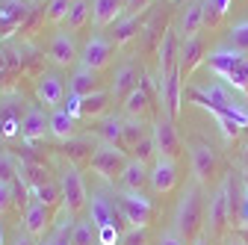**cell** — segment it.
Wrapping results in <instances>:
<instances>
[{
  "instance_id": "1",
  "label": "cell",
  "mask_w": 248,
  "mask_h": 245,
  "mask_svg": "<svg viewBox=\"0 0 248 245\" xmlns=\"http://www.w3.org/2000/svg\"><path fill=\"white\" fill-rule=\"evenodd\" d=\"M204 65L216 74V80H222L225 86H231L236 95H248V56L233 50V47H216L213 53L204 56Z\"/></svg>"
},
{
  "instance_id": "2",
  "label": "cell",
  "mask_w": 248,
  "mask_h": 245,
  "mask_svg": "<svg viewBox=\"0 0 248 245\" xmlns=\"http://www.w3.org/2000/svg\"><path fill=\"white\" fill-rule=\"evenodd\" d=\"M201 219H204V198H201V183H189L183 189L180 201H177V210H174V222H171V230H177L186 242L195 239L198 230H201Z\"/></svg>"
},
{
  "instance_id": "3",
  "label": "cell",
  "mask_w": 248,
  "mask_h": 245,
  "mask_svg": "<svg viewBox=\"0 0 248 245\" xmlns=\"http://www.w3.org/2000/svg\"><path fill=\"white\" fill-rule=\"evenodd\" d=\"M236 192H233V180L225 177L222 186L213 192L210 204H207V228H210V236H219L225 230V225H233L236 219Z\"/></svg>"
},
{
  "instance_id": "4",
  "label": "cell",
  "mask_w": 248,
  "mask_h": 245,
  "mask_svg": "<svg viewBox=\"0 0 248 245\" xmlns=\"http://www.w3.org/2000/svg\"><path fill=\"white\" fill-rule=\"evenodd\" d=\"M115 210H118V219L130 222V228H148V222L154 216V201L145 192L118 189L115 192Z\"/></svg>"
},
{
  "instance_id": "5",
  "label": "cell",
  "mask_w": 248,
  "mask_h": 245,
  "mask_svg": "<svg viewBox=\"0 0 248 245\" xmlns=\"http://www.w3.org/2000/svg\"><path fill=\"white\" fill-rule=\"evenodd\" d=\"M124 166H127V151L118 145H109V142H101L89 157V168L104 180H115L124 171Z\"/></svg>"
},
{
  "instance_id": "6",
  "label": "cell",
  "mask_w": 248,
  "mask_h": 245,
  "mask_svg": "<svg viewBox=\"0 0 248 245\" xmlns=\"http://www.w3.org/2000/svg\"><path fill=\"white\" fill-rule=\"evenodd\" d=\"M59 195H62V207L71 210V213H77L89 204V189L83 183V174L71 163L59 171Z\"/></svg>"
},
{
  "instance_id": "7",
  "label": "cell",
  "mask_w": 248,
  "mask_h": 245,
  "mask_svg": "<svg viewBox=\"0 0 248 245\" xmlns=\"http://www.w3.org/2000/svg\"><path fill=\"white\" fill-rule=\"evenodd\" d=\"M47 56H50V62L56 68H74L80 62V47H77L74 33H68L65 27L56 30L50 36V42H47Z\"/></svg>"
},
{
  "instance_id": "8",
  "label": "cell",
  "mask_w": 248,
  "mask_h": 245,
  "mask_svg": "<svg viewBox=\"0 0 248 245\" xmlns=\"http://www.w3.org/2000/svg\"><path fill=\"white\" fill-rule=\"evenodd\" d=\"M112 53H115V42L109 36H101V33H92L83 47H80V62L95 68V71H104L109 62H112Z\"/></svg>"
},
{
  "instance_id": "9",
  "label": "cell",
  "mask_w": 248,
  "mask_h": 245,
  "mask_svg": "<svg viewBox=\"0 0 248 245\" xmlns=\"http://www.w3.org/2000/svg\"><path fill=\"white\" fill-rule=\"evenodd\" d=\"M177 160L174 157H157L148 168V186L154 189V195H169L177 186Z\"/></svg>"
},
{
  "instance_id": "10",
  "label": "cell",
  "mask_w": 248,
  "mask_h": 245,
  "mask_svg": "<svg viewBox=\"0 0 248 245\" xmlns=\"http://www.w3.org/2000/svg\"><path fill=\"white\" fill-rule=\"evenodd\" d=\"M151 139L154 145H157V157H174L180 154V136L174 130V118H169L166 112L154 121V127H151Z\"/></svg>"
},
{
  "instance_id": "11",
  "label": "cell",
  "mask_w": 248,
  "mask_h": 245,
  "mask_svg": "<svg viewBox=\"0 0 248 245\" xmlns=\"http://www.w3.org/2000/svg\"><path fill=\"white\" fill-rule=\"evenodd\" d=\"M36 98L39 104H45V109H56L65 104V80L56 71H42L36 77Z\"/></svg>"
},
{
  "instance_id": "12",
  "label": "cell",
  "mask_w": 248,
  "mask_h": 245,
  "mask_svg": "<svg viewBox=\"0 0 248 245\" xmlns=\"http://www.w3.org/2000/svg\"><path fill=\"white\" fill-rule=\"evenodd\" d=\"M18 133L27 142L42 139L45 133H50V112H45V107H39V104H30L18 121Z\"/></svg>"
},
{
  "instance_id": "13",
  "label": "cell",
  "mask_w": 248,
  "mask_h": 245,
  "mask_svg": "<svg viewBox=\"0 0 248 245\" xmlns=\"http://www.w3.org/2000/svg\"><path fill=\"white\" fill-rule=\"evenodd\" d=\"M189 163H192V180L204 183L216 174V151L207 142H189Z\"/></svg>"
},
{
  "instance_id": "14",
  "label": "cell",
  "mask_w": 248,
  "mask_h": 245,
  "mask_svg": "<svg viewBox=\"0 0 248 245\" xmlns=\"http://www.w3.org/2000/svg\"><path fill=\"white\" fill-rule=\"evenodd\" d=\"M92 92H101V71L77 62L71 68V77H68V95L86 98V95H92Z\"/></svg>"
},
{
  "instance_id": "15",
  "label": "cell",
  "mask_w": 248,
  "mask_h": 245,
  "mask_svg": "<svg viewBox=\"0 0 248 245\" xmlns=\"http://www.w3.org/2000/svg\"><path fill=\"white\" fill-rule=\"evenodd\" d=\"M142 86V68L136 65V62H124V65H118L115 68V77H112V86H109V95L112 98H127L133 89H139Z\"/></svg>"
},
{
  "instance_id": "16",
  "label": "cell",
  "mask_w": 248,
  "mask_h": 245,
  "mask_svg": "<svg viewBox=\"0 0 248 245\" xmlns=\"http://www.w3.org/2000/svg\"><path fill=\"white\" fill-rule=\"evenodd\" d=\"M204 27V3H186L177 15V24H174V33L180 42L198 36V30Z\"/></svg>"
},
{
  "instance_id": "17",
  "label": "cell",
  "mask_w": 248,
  "mask_h": 245,
  "mask_svg": "<svg viewBox=\"0 0 248 245\" xmlns=\"http://www.w3.org/2000/svg\"><path fill=\"white\" fill-rule=\"evenodd\" d=\"M124 12H127V0H92V24L98 30L112 27Z\"/></svg>"
},
{
  "instance_id": "18",
  "label": "cell",
  "mask_w": 248,
  "mask_h": 245,
  "mask_svg": "<svg viewBox=\"0 0 248 245\" xmlns=\"http://www.w3.org/2000/svg\"><path fill=\"white\" fill-rule=\"evenodd\" d=\"M89 222L95 225V228H107V225H115V216H118V210L115 204L104 195V192H92L89 195Z\"/></svg>"
},
{
  "instance_id": "19",
  "label": "cell",
  "mask_w": 248,
  "mask_h": 245,
  "mask_svg": "<svg viewBox=\"0 0 248 245\" xmlns=\"http://www.w3.org/2000/svg\"><path fill=\"white\" fill-rule=\"evenodd\" d=\"M47 228H50V207L42 201H30L24 210V230L36 239V236H45Z\"/></svg>"
},
{
  "instance_id": "20",
  "label": "cell",
  "mask_w": 248,
  "mask_h": 245,
  "mask_svg": "<svg viewBox=\"0 0 248 245\" xmlns=\"http://www.w3.org/2000/svg\"><path fill=\"white\" fill-rule=\"evenodd\" d=\"M177 33L174 30H166L163 39H160V47H157V65H160V77L157 80H166L174 68H177Z\"/></svg>"
},
{
  "instance_id": "21",
  "label": "cell",
  "mask_w": 248,
  "mask_h": 245,
  "mask_svg": "<svg viewBox=\"0 0 248 245\" xmlns=\"http://www.w3.org/2000/svg\"><path fill=\"white\" fill-rule=\"evenodd\" d=\"M148 163L142 160H127V166H124V171L118 174V189H133V192H142L145 183H148Z\"/></svg>"
},
{
  "instance_id": "22",
  "label": "cell",
  "mask_w": 248,
  "mask_h": 245,
  "mask_svg": "<svg viewBox=\"0 0 248 245\" xmlns=\"http://www.w3.org/2000/svg\"><path fill=\"white\" fill-rule=\"evenodd\" d=\"M121 104H124V115L127 118H145L148 109H151V89H148V83L142 80V86L133 89Z\"/></svg>"
},
{
  "instance_id": "23",
  "label": "cell",
  "mask_w": 248,
  "mask_h": 245,
  "mask_svg": "<svg viewBox=\"0 0 248 245\" xmlns=\"http://www.w3.org/2000/svg\"><path fill=\"white\" fill-rule=\"evenodd\" d=\"M201 53H204V45H201L198 36L180 42V50H177V68H180V74H183V71L189 74V71L201 62Z\"/></svg>"
},
{
  "instance_id": "24",
  "label": "cell",
  "mask_w": 248,
  "mask_h": 245,
  "mask_svg": "<svg viewBox=\"0 0 248 245\" xmlns=\"http://www.w3.org/2000/svg\"><path fill=\"white\" fill-rule=\"evenodd\" d=\"M98 136H101V142H109V145H118V148H124V118H118V115H107V118H101L98 121ZM127 151V148H124Z\"/></svg>"
},
{
  "instance_id": "25",
  "label": "cell",
  "mask_w": 248,
  "mask_h": 245,
  "mask_svg": "<svg viewBox=\"0 0 248 245\" xmlns=\"http://www.w3.org/2000/svg\"><path fill=\"white\" fill-rule=\"evenodd\" d=\"M139 18L142 15H130V12H124L115 24H112V33H109V39L115 42V47H121V45H127L136 33H139Z\"/></svg>"
},
{
  "instance_id": "26",
  "label": "cell",
  "mask_w": 248,
  "mask_h": 245,
  "mask_svg": "<svg viewBox=\"0 0 248 245\" xmlns=\"http://www.w3.org/2000/svg\"><path fill=\"white\" fill-rule=\"evenodd\" d=\"M74 124H77V118L74 115H68L65 112V107H56V109H50V136H56V139H71L74 136Z\"/></svg>"
},
{
  "instance_id": "27",
  "label": "cell",
  "mask_w": 248,
  "mask_h": 245,
  "mask_svg": "<svg viewBox=\"0 0 248 245\" xmlns=\"http://www.w3.org/2000/svg\"><path fill=\"white\" fill-rule=\"evenodd\" d=\"M92 18V3L89 0H71V9H68V18H65V27L68 33H77V30H83Z\"/></svg>"
},
{
  "instance_id": "28",
  "label": "cell",
  "mask_w": 248,
  "mask_h": 245,
  "mask_svg": "<svg viewBox=\"0 0 248 245\" xmlns=\"http://www.w3.org/2000/svg\"><path fill=\"white\" fill-rule=\"evenodd\" d=\"M109 92H92V95H86V98H80V118H89V115H101L104 109H107V104H109Z\"/></svg>"
},
{
  "instance_id": "29",
  "label": "cell",
  "mask_w": 248,
  "mask_h": 245,
  "mask_svg": "<svg viewBox=\"0 0 248 245\" xmlns=\"http://www.w3.org/2000/svg\"><path fill=\"white\" fill-rule=\"evenodd\" d=\"M145 136H151L145 127V118H124V148L133 151Z\"/></svg>"
},
{
  "instance_id": "30",
  "label": "cell",
  "mask_w": 248,
  "mask_h": 245,
  "mask_svg": "<svg viewBox=\"0 0 248 245\" xmlns=\"http://www.w3.org/2000/svg\"><path fill=\"white\" fill-rule=\"evenodd\" d=\"M71 245H98V228L92 222H77L71 236H68Z\"/></svg>"
},
{
  "instance_id": "31",
  "label": "cell",
  "mask_w": 248,
  "mask_h": 245,
  "mask_svg": "<svg viewBox=\"0 0 248 245\" xmlns=\"http://www.w3.org/2000/svg\"><path fill=\"white\" fill-rule=\"evenodd\" d=\"M228 47L239 50L248 56V18L245 21H236L231 30H228Z\"/></svg>"
},
{
  "instance_id": "32",
  "label": "cell",
  "mask_w": 248,
  "mask_h": 245,
  "mask_svg": "<svg viewBox=\"0 0 248 245\" xmlns=\"http://www.w3.org/2000/svg\"><path fill=\"white\" fill-rule=\"evenodd\" d=\"M233 0H204V24H216L219 18L228 15Z\"/></svg>"
},
{
  "instance_id": "33",
  "label": "cell",
  "mask_w": 248,
  "mask_h": 245,
  "mask_svg": "<svg viewBox=\"0 0 248 245\" xmlns=\"http://www.w3.org/2000/svg\"><path fill=\"white\" fill-rule=\"evenodd\" d=\"M71 9V0H47V21L50 24H65Z\"/></svg>"
},
{
  "instance_id": "34",
  "label": "cell",
  "mask_w": 248,
  "mask_h": 245,
  "mask_svg": "<svg viewBox=\"0 0 248 245\" xmlns=\"http://www.w3.org/2000/svg\"><path fill=\"white\" fill-rule=\"evenodd\" d=\"M236 228H248V183L242 180L239 186V198H236V219H233Z\"/></svg>"
},
{
  "instance_id": "35",
  "label": "cell",
  "mask_w": 248,
  "mask_h": 245,
  "mask_svg": "<svg viewBox=\"0 0 248 245\" xmlns=\"http://www.w3.org/2000/svg\"><path fill=\"white\" fill-rule=\"evenodd\" d=\"M121 228L118 225H107V228H98V245H121Z\"/></svg>"
},
{
  "instance_id": "36",
  "label": "cell",
  "mask_w": 248,
  "mask_h": 245,
  "mask_svg": "<svg viewBox=\"0 0 248 245\" xmlns=\"http://www.w3.org/2000/svg\"><path fill=\"white\" fill-rule=\"evenodd\" d=\"M18 163L9 157V154H0V180H6V183H15V177H18Z\"/></svg>"
},
{
  "instance_id": "37",
  "label": "cell",
  "mask_w": 248,
  "mask_h": 245,
  "mask_svg": "<svg viewBox=\"0 0 248 245\" xmlns=\"http://www.w3.org/2000/svg\"><path fill=\"white\" fill-rule=\"evenodd\" d=\"M145 242H148V228H130L121 236V245H145Z\"/></svg>"
},
{
  "instance_id": "38",
  "label": "cell",
  "mask_w": 248,
  "mask_h": 245,
  "mask_svg": "<svg viewBox=\"0 0 248 245\" xmlns=\"http://www.w3.org/2000/svg\"><path fill=\"white\" fill-rule=\"evenodd\" d=\"M12 183H6V180H0V216H3V213L12 207Z\"/></svg>"
},
{
  "instance_id": "39",
  "label": "cell",
  "mask_w": 248,
  "mask_h": 245,
  "mask_svg": "<svg viewBox=\"0 0 248 245\" xmlns=\"http://www.w3.org/2000/svg\"><path fill=\"white\" fill-rule=\"evenodd\" d=\"M157 245H186V239L177 233V230H166L163 236H160V242Z\"/></svg>"
},
{
  "instance_id": "40",
  "label": "cell",
  "mask_w": 248,
  "mask_h": 245,
  "mask_svg": "<svg viewBox=\"0 0 248 245\" xmlns=\"http://www.w3.org/2000/svg\"><path fill=\"white\" fill-rule=\"evenodd\" d=\"M151 3H154V0H127V12L130 15H142Z\"/></svg>"
},
{
  "instance_id": "41",
  "label": "cell",
  "mask_w": 248,
  "mask_h": 245,
  "mask_svg": "<svg viewBox=\"0 0 248 245\" xmlns=\"http://www.w3.org/2000/svg\"><path fill=\"white\" fill-rule=\"evenodd\" d=\"M42 245H71V242H68V236H65V233H59V230H56V233H50Z\"/></svg>"
},
{
  "instance_id": "42",
  "label": "cell",
  "mask_w": 248,
  "mask_h": 245,
  "mask_svg": "<svg viewBox=\"0 0 248 245\" xmlns=\"http://www.w3.org/2000/svg\"><path fill=\"white\" fill-rule=\"evenodd\" d=\"M12 245H36V239H33V236H30V233L24 230V233H18V236L12 239Z\"/></svg>"
},
{
  "instance_id": "43",
  "label": "cell",
  "mask_w": 248,
  "mask_h": 245,
  "mask_svg": "<svg viewBox=\"0 0 248 245\" xmlns=\"http://www.w3.org/2000/svg\"><path fill=\"white\" fill-rule=\"evenodd\" d=\"M225 245H248V242H245L239 233H233V236H228V239H225Z\"/></svg>"
},
{
  "instance_id": "44",
  "label": "cell",
  "mask_w": 248,
  "mask_h": 245,
  "mask_svg": "<svg viewBox=\"0 0 248 245\" xmlns=\"http://www.w3.org/2000/svg\"><path fill=\"white\" fill-rule=\"evenodd\" d=\"M192 245H210V239H207V236H204V233H198V236H195V239H192Z\"/></svg>"
},
{
  "instance_id": "45",
  "label": "cell",
  "mask_w": 248,
  "mask_h": 245,
  "mask_svg": "<svg viewBox=\"0 0 248 245\" xmlns=\"http://www.w3.org/2000/svg\"><path fill=\"white\" fill-rule=\"evenodd\" d=\"M242 168H245V174H248V145H245V151H242Z\"/></svg>"
},
{
  "instance_id": "46",
  "label": "cell",
  "mask_w": 248,
  "mask_h": 245,
  "mask_svg": "<svg viewBox=\"0 0 248 245\" xmlns=\"http://www.w3.org/2000/svg\"><path fill=\"white\" fill-rule=\"evenodd\" d=\"M0 245H6V230H3V222H0Z\"/></svg>"
}]
</instances>
